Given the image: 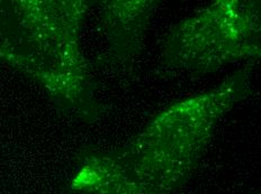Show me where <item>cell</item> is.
Here are the masks:
<instances>
[{"instance_id": "1", "label": "cell", "mask_w": 261, "mask_h": 194, "mask_svg": "<svg viewBox=\"0 0 261 194\" xmlns=\"http://www.w3.org/2000/svg\"><path fill=\"white\" fill-rule=\"evenodd\" d=\"M250 88L246 67L213 90L171 106L125 146L88 156L73 187L87 194H173L196 169L217 122Z\"/></svg>"}, {"instance_id": "2", "label": "cell", "mask_w": 261, "mask_h": 194, "mask_svg": "<svg viewBox=\"0 0 261 194\" xmlns=\"http://www.w3.org/2000/svg\"><path fill=\"white\" fill-rule=\"evenodd\" d=\"M260 56V5L220 0L175 26L162 47L168 67L207 73Z\"/></svg>"}, {"instance_id": "3", "label": "cell", "mask_w": 261, "mask_h": 194, "mask_svg": "<svg viewBox=\"0 0 261 194\" xmlns=\"http://www.w3.org/2000/svg\"><path fill=\"white\" fill-rule=\"evenodd\" d=\"M158 3L104 2L100 5L101 21L107 36L113 64L129 68L142 50L145 30Z\"/></svg>"}]
</instances>
